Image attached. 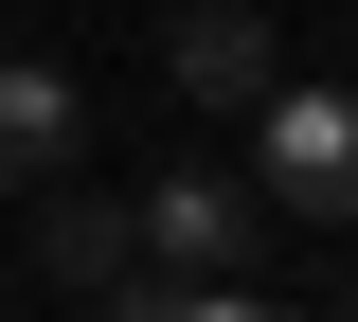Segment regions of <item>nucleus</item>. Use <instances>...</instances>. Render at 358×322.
Masks as SVG:
<instances>
[{
	"label": "nucleus",
	"instance_id": "f257e3e1",
	"mask_svg": "<svg viewBox=\"0 0 358 322\" xmlns=\"http://www.w3.org/2000/svg\"><path fill=\"white\" fill-rule=\"evenodd\" d=\"M251 180H268V215L358 233V90H287V72H268L251 90Z\"/></svg>",
	"mask_w": 358,
	"mask_h": 322
},
{
	"label": "nucleus",
	"instance_id": "f03ea898",
	"mask_svg": "<svg viewBox=\"0 0 358 322\" xmlns=\"http://www.w3.org/2000/svg\"><path fill=\"white\" fill-rule=\"evenodd\" d=\"M126 233L162 251V269H233V251H251V197H233L215 161H162V180L126 197Z\"/></svg>",
	"mask_w": 358,
	"mask_h": 322
},
{
	"label": "nucleus",
	"instance_id": "7ed1b4c3",
	"mask_svg": "<svg viewBox=\"0 0 358 322\" xmlns=\"http://www.w3.org/2000/svg\"><path fill=\"white\" fill-rule=\"evenodd\" d=\"M72 143H90L72 72H54V54H0V197H36V180H72Z\"/></svg>",
	"mask_w": 358,
	"mask_h": 322
},
{
	"label": "nucleus",
	"instance_id": "20e7f679",
	"mask_svg": "<svg viewBox=\"0 0 358 322\" xmlns=\"http://www.w3.org/2000/svg\"><path fill=\"white\" fill-rule=\"evenodd\" d=\"M162 72H179L197 108H251L268 72H287V36H268L251 0H179V36H162Z\"/></svg>",
	"mask_w": 358,
	"mask_h": 322
},
{
	"label": "nucleus",
	"instance_id": "39448f33",
	"mask_svg": "<svg viewBox=\"0 0 358 322\" xmlns=\"http://www.w3.org/2000/svg\"><path fill=\"white\" fill-rule=\"evenodd\" d=\"M36 197H54V180H36ZM126 251H143V233H126V197H54V215H36V269H54V286H108Z\"/></svg>",
	"mask_w": 358,
	"mask_h": 322
},
{
	"label": "nucleus",
	"instance_id": "423d86ee",
	"mask_svg": "<svg viewBox=\"0 0 358 322\" xmlns=\"http://www.w3.org/2000/svg\"><path fill=\"white\" fill-rule=\"evenodd\" d=\"M179 286H197V269H179ZM179 286H72V305L90 322H179Z\"/></svg>",
	"mask_w": 358,
	"mask_h": 322
},
{
	"label": "nucleus",
	"instance_id": "0eeeda50",
	"mask_svg": "<svg viewBox=\"0 0 358 322\" xmlns=\"http://www.w3.org/2000/svg\"><path fill=\"white\" fill-rule=\"evenodd\" d=\"M179 322H268V305H233V286H215V269H197V286H179Z\"/></svg>",
	"mask_w": 358,
	"mask_h": 322
},
{
	"label": "nucleus",
	"instance_id": "6e6552de",
	"mask_svg": "<svg viewBox=\"0 0 358 322\" xmlns=\"http://www.w3.org/2000/svg\"><path fill=\"white\" fill-rule=\"evenodd\" d=\"M341 322H358V286H341Z\"/></svg>",
	"mask_w": 358,
	"mask_h": 322
}]
</instances>
